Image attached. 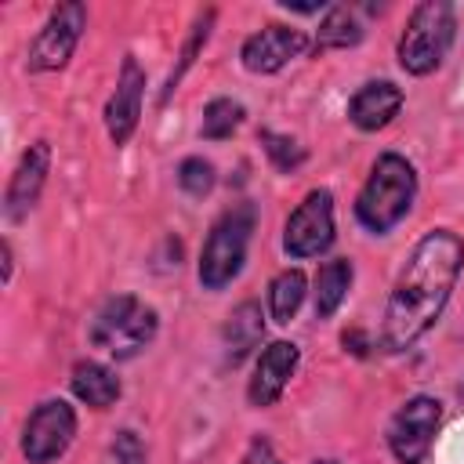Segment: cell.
<instances>
[{
	"instance_id": "6da1fadb",
	"label": "cell",
	"mask_w": 464,
	"mask_h": 464,
	"mask_svg": "<svg viewBox=\"0 0 464 464\" xmlns=\"http://www.w3.org/2000/svg\"><path fill=\"white\" fill-rule=\"evenodd\" d=\"M460 268H464V239L457 232L431 228L428 236H420L384 304L381 344L388 352L413 348L435 326V319L453 297Z\"/></svg>"
},
{
	"instance_id": "7a4b0ae2",
	"label": "cell",
	"mask_w": 464,
	"mask_h": 464,
	"mask_svg": "<svg viewBox=\"0 0 464 464\" xmlns=\"http://www.w3.org/2000/svg\"><path fill=\"white\" fill-rule=\"evenodd\" d=\"M417 199V170L399 152H381L355 196V218L366 232L388 236Z\"/></svg>"
},
{
	"instance_id": "3957f363",
	"label": "cell",
	"mask_w": 464,
	"mask_h": 464,
	"mask_svg": "<svg viewBox=\"0 0 464 464\" xmlns=\"http://www.w3.org/2000/svg\"><path fill=\"white\" fill-rule=\"evenodd\" d=\"M156 330H160V315L152 304H145L134 294H116L94 312L87 337L94 348H102L112 359H134L152 344Z\"/></svg>"
},
{
	"instance_id": "277c9868",
	"label": "cell",
	"mask_w": 464,
	"mask_h": 464,
	"mask_svg": "<svg viewBox=\"0 0 464 464\" xmlns=\"http://www.w3.org/2000/svg\"><path fill=\"white\" fill-rule=\"evenodd\" d=\"M453 33H457V14H453V4L446 0H420L410 18H406V29L399 36V65L410 72V76H428L435 72L450 47H453Z\"/></svg>"
},
{
	"instance_id": "5b68a950",
	"label": "cell",
	"mask_w": 464,
	"mask_h": 464,
	"mask_svg": "<svg viewBox=\"0 0 464 464\" xmlns=\"http://www.w3.org/2000/svg\"><path fill=\"white\" fill-rule=\"evenodd\" d=\"M254 221H257L254 203H236L232 210H225L214 221V228L203 239V250H199V283H203V290H225L243 272L246 246H250V236H254Z\"/></svg>"
},
{
	"instance_id": "8992f818",
	"label": "cell",
	"mask_w": 464,
	"mask_h": 464,
	"mask_svg": "<svg viewBox=\"0 0 464 464\" xmlns=\"http://www.w3.org/2000/svg\"><path fill=\"white\" fill-rule=\"evenodd\" d=\"M87 29V7L80 0H65L58 4L47 22L40 25V33L33 36L29 51H25V69L29 72H54V69H65L80 36Z\"/></svg>"
},
{
	"instance_id": "52a82bcc",
	"label": "cell",
	"mask_w": 464,
	"mask_h": 464,
	"mask_svg": "<svg viewBox=\"0 0 464 464\" xmlns=\"http://www.w3.org/2000/svg\"><path fill=\"white\" fill-rule=\"evenodd\" d=\"M442 424V402L431 395L406 399L388 424V450L399 464H424Z\"/></svg>"
},
{
	"instance_id": "ba28073f",
	"label": "cell",
	"mask_w": 464,
	"mask_h": 464,
	"mask_svg": "<svg viewBox=\"0 0 464 464\" xmlns=\"http://www.w3.org/2000/svg\"><path fill=\"white\" fill-rule=\"evenodd\" d=\"M334 243V196L330 188H312L283 225V250L297 261L326 254Z\"/></svg>"
},
{
	"instance_id": "9c48e42d",
	"label": "cell",
	"mask_w": 464,
	"mask_h": 464,
	"mask_svg": "<svg viewBox=\"0 0 464 464\" xmlns=\"http://www.w3.org/2000/svg\"><path fill=\"white\" fill-rule=\"evenodd\" d=\"M76 439V410L65 399H44L22 428V457L29 464L58 460Z\"/></svg>"
},
{
	"instance_id": "30bf717a",
	"label": "cell",
	"mask_w": 464,
	"mask_h": 464,
	"mask_svg": "<svg viewBox=\"0 0 464 464\" xmlns=\"http://www.w3.org/2000/svg\"><path fill=\"white\" fill-rule=\"evenodd\" d=\"M308 51V36L294 25H265L257 33H250L239 47V62L246 72H257V76H268V72H279L283 65H290L294 58H301Z\"/></svg>"
},
{
	"instance_id": "8fae6325",
	"label": "cell",
	"mask_w": 464,
	"mask_h": 464,
	"mask_svg": "<svg viewBox=\"0 0 464 464\" xmlns=\"http://www.w3.org/2000/svg\"><path fill=\"white\" fill-rule=\"evenodd\" d=\"M141 98H145V69L134 62V54L123 58L116 91L105 102V130L112 145H127L141 120Z\"/></svg>"
},
{
	"instance_id": "7c38bea8",
	"label": "cell",
	"mask_w": 464,
	"mask_h": 464,
	"mask_svg": "<svg viewBox=\"0 0 464 464\" xmlns=\"http://www.w3.org/2000/svg\"><path fill=\"white\" fill-rule=\"evenodd\" d=\"M297 362H301V352H297L294 341H272V344L257 355V362H254V377H250V384H246L250 406H257V410L276 406L279 395L286 392L290 377L297 373Z\"/></svg>"
},
{
	"instance_id": "4fadbf2b",
	"label": "cell",
	"mask_w": 464,
	"mask_h": 464,
	"mask_svg": "<svg viewBox=\"0 0 464 464\" xmlns=\"http://www.w3.org/2000/svg\"><path fill=\"white\" fill-rule=\"evenodd\" d=\"M47 170H51V145H47V141H33V145L22 152V160H18V167H14L11 181H7L4 214H7L11 221L25 218V214L36 207V199H40V192H44V181H47Z\"/></svg>"
},
{
	"instance_id": "5bb4252c",
	"label": "cell",
	"mask_w": 464,
	"mask_h": 464,
	"mask_svg": "<svg viewBox=\"0 0 464 464\" xmlns=\"http://www.w3.org/2000/svg\"><path fill=\"white\" fill-rule=\"evenodd\" d=\"M402 87H395L392 80H370L362 83L352 98H348V120L359 127V130H384L399 109H402Z\"/></svg>"
},
{
	"instance_id": "9a60e30c",
	"label": "cell",
	"mask_w": 464,
	"mask_h": 464,
	"mask_svg": "<svg viewBox=\"0 0 464 464\" xmlns=\"http://www.w3.org/2000/svg\"><path fill=\"white\" fill-rule=\"evenodd\" d=\"M261 334H265V315H261V304H257V301H243V304H236V308L228 312L225 326H221L225 359H228L232 366H236V362H243V359H246V355L257 348Z\"/></svg>"
},
{
	"instance_id": "2e32d148",
	"label": "cell",
	"mask_w": 464,
	"mask_h": 464,
	"mask_svg": "<svg viewBox=\"0 0 464 464\" xmlns=\"http://www.w3.org/2000/svg\"><path fill=\"white\" fill-rule=\"evenodd\" d=\"M69 388H72V395H76L83 406H91V410H109V406L120 399V392H123L120 377H116L105 362H94V359H80V362L72 366Z\"/></svg>"
},
{
	"instance_id": "e0dca14e",
	"label": "cell",
	"mask_w": 464,
	"mask_h": 464,
	"mask_svg": "<svg viewBox=\"0 0 464 464\" xmlns=\"http://www.w3.org/2000/svg\"><path fill=\"white\" fill-rule=\"evenodd\" d=\"M352 276H355V268L348 257H334V261L319 265V272H315V315L319 319H330L344 304V297L352 290Z\"/></svg>"
},
{
	"instance_id": "ac0fdd59",
	"label": "cell",
	"mask_w": 464,
	"mask_h": 464,
	"mask_svg": "<svg viewBox=\"0 0 464 464\" xmlns=\"http://www.w3.org/2000/svg\"><path fill=\"white\" fill-rule=\"evenodd\" d=\"M359 40H362V22H359L355 7L334 4V7H326L312 47H315V51H334V47H355Z\"/></svg>"
},
{
	"instance_id": "d6986e66",
	"label": "cell",
	"mask_w": 464,
	"mask_h": 464,
	"mask_svg": "<svg viewBox=\"0 0 464 464\" xmlns=\"http://www.w3.org/2000/svg\"><path fill=\"white\" fill-rule=\"evenodd\" d=\"M304 294H308L304 272H301V268H283V272L268 283V312H272V319H276V323H290V319L297 315Z\"/></svg>"
},
{
	"instance_id": "ffe728a7",
	"label": "cell",
	"mask_w": 464,
	"mask_h": 464,
	"mask_svg": "<svg viewBox=\"0 0 464 464\" xmlns=\"http://www.w3.org/2000/svg\"><path fill=\"white\" fill-rule=\"evenodd\" d=\"M243 116H246V109H243L236 98H214V102H207V109H203V127H199V134H203L207 141H225V138H232V134L239 130Z\"/></svg>"
},
{
	"instance_id": "44dd1931",
	"label": "cell",
	"mask_w": 464,
	"mask_h": 464,
	"mask_svg": "<svg viewBox=\"0 0 464 464\" xmlns=\"http://www.w3.org/2000/svg\"><path fill=\"white\" fill-rule=\"evenodd\" d=\"M210 25H214V7H207L196 22H192V33H188V40H185V47H181V54H178V65L170 69V76H167V87H163V102L174 94V87L181 83V76L188 72V65L196 62V54L203 51V44H207V36H210Z\"/></svg>"
},
{
	"instance_id": "7402d4cb",
	"label": "cell",
	"mask_w": 464,
	"mask_h": 464,
	"mask_svg": "<svg viewBox=\"0 0 464 464\" xmlns=\"http://www.w3.org/2000/svg\"><path fill=\"white\" fill-rule=\"evenodd\" d=\"M214 181H218V174H214V163H210V160H203V156L181 160V167H178V185H181L192 199H203V196L214 188Z\"/></svg>"
},
{
	"instance_id": "603a6c76",
	"label": "cell",
	"mask_w": 464,
	"mask_h": 464,
	"mask_svg": "<svg viewBox=\"0 0 464 464\" xmlns=\"http://www.w3.org/2000/svg\"><path fill=\"white\" fill-rule=\"evenodd\" d=\"M261 145H265V152H268L272 167H276V170H283V174H290V170H297V167L304 163V149H301L294 138H286V134L261 130Z\"/></svg>"
},
{
	"instance_id": "cb8c5ba5",
	"label": "cell",
	"mask_w": 464,
	"mask_h": 464,
	"mask_svg": "<svg viewBox=\"0 0 464 464\" xmlns=\"http://www.w3.org/2000/svg\"><path fill=\"white\" fill-rule=\"evenodd\" d=\"M105 464H145V446L134 431H116Z\"/></svg>"
},
{
	"instance_id": "d4e9b609",
	"label": "cell",
	"mask_w": 464,
	"mask_h": 464,
	"mask_svg": "<svg viewBox=\"0 0 464 464\" xmlns=\"http://www.w3.org/2000/svg\"><path fill=\"white\" fill-rule=\"evenodd\" d=\"M239 464H283V460L276 457V450H272L265 439H254V442L246 446V453H243Z\"/></svg>"
},
{
	"instance_id": "484cf974",
	"label": "cell",
	"mask_w": 464,
	"mask_h": 464,
	"mask_svg": "<svg viewBox=\"0 0 464 464\" xmlns=\"http://www.w3.org/2000/svg\"><path fill=\"white\" fill-rule=\"evenodd\" d=\"M279 4H283L286 11H297V14H315V11H323V4H315V0H312V4H304V0H279Z\"/></svg>"
},
{
	"instance_id": "4316f807",
	"label": "cell",
	"mask_w": 464,
	"mask_h": 464,
	"mask_svg": "<svg viewBox=\"0 0 464 464\" xmlns=\"http://www.w3.org/2000/svg\"><path fill=\"white\" fill-rule=\"evenodd\" d=\"M341 341H344V348H352L355 355H366V344H362V334H359V330H344Z\"/></svg>"
},
{
	"instance_id": "83f0119b",
	"label": "cell",
	"mask_w": 464,
	"mask_h": 464,
	"mask_svg": "<svg viewBox=\"0 0 464 464\" xmlns=\"http://www.w3.org/2000/svg\"><path fill=\"white\" fill-rule=\"evenodd\" d=\"M11 272H14V254L11 243H4V283H11Z\"/></svg>"
},
{
	"instance_id": "f1b7e54d",
	"label": "cell",
	"mask_w": 464,
	"mask_h": 464,
	"mask_svg": "<svg viewBox=\"0 0 464 464\" xmlns=\"http://www.w3.org/2000/svg\"><path fill=\"white\" fill-rule=\"evenodd\" d=\"M315 464H337V460H315Z\"/></svg>"
}]
</instances>
